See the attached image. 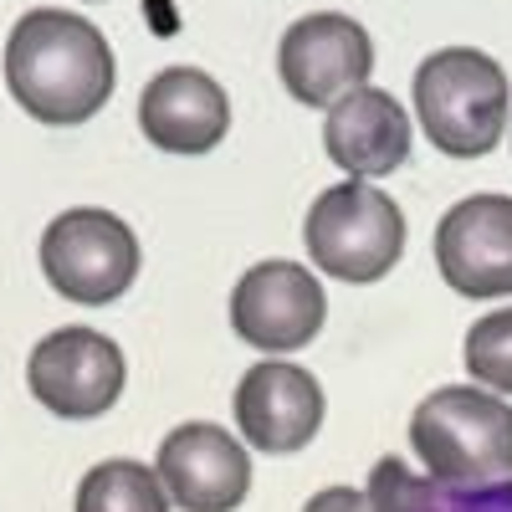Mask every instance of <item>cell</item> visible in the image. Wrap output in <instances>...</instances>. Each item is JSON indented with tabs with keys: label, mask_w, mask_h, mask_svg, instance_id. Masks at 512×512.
Segmentation results:
<instances>
[{
	"label": "cell",
	"mask_w": 512,
	"mask_h": 512,
	"mask_svg": "<svg viewBox=\"0 0 512 512\" xmlns=\"http://www.w3.org/2000/svg\"><path fill=\"white\" fill-rule=\"evenodd\" d=\"M0 72L21 113L47 128H77L98 118L118 88V62L103 26L62 6H36L6 31Z\"/></svg>",
	"instance_id": "obj_1"
},
{
	"label": "cell",
	"mask_w": 512,
	"mask_h": 512,
	"mask_svg": "<svg viewBox=\"0 0 512 512\" xmlns=\"http://www.w3.org/2000/svg\"><path fill=\"white\" fill-rule=\"evenodd\" d=\"M410 446L446 492L512 482V400L472 384H441L410 415Z\"/></svg>",
	"instance_id": "obj_2"
},
{
	"label": "cell",
	"mask_w": 512,
	"mask_h": 512,
	"mask_svg": "<svg viewBox=\"0 0 512 512\" xmlns=\"http://www.w3.org/2000/svg\"><path fill=\"white\" fill-rule=\"evenodd\" d=\"M415 118L441 154L482 159L502 144L512 88L502 62L477 47H441L415 67Z\"/></svg>",
	"instance_id": "obj_3"
},
{
	"label": "cell",
	"mask_w": 512,
	"mask_h": 512,
	"mask_svg": "<svg viewBox=\"0 0 512 512\" xmlns=\"http://www.w3.org/2000/svg\"><path fill=\"white\" fill-rule=\"evenodd\" d=\"M308 262L338 282H379L405 251V210L390 200V190L344 180L328 185L303 221Z\"/></svg>",
	"instance_id": "obj_4"
},
{
	"label": "cell",
	"mask_w": 512,
	"mask_h": 512,
	"mask_svg": "<svg viewBox=\"0 0 512 512\" xmlns=\"http://www.w3.org/2000/svg\"><path fill=\"white\" fill-rule=\"evenodd\" d=\"M41 277L77 308H108L139 277V236L103 205H72L41 231Z\"/></svg>",
	"instance_id": "obj_5"
},
{
	"label": "cell",
	"mask_w": 512,
	"mask_h": 512,
	"mask_svg": "<svg viewBox=\"0 0 512 512\" xmlns=\"http://www.w3.org/2000/svg\"><path fill=\"white\" fill-rule=\"evenodd\" d=\"M123 379H128L123 349L88 323H67L47 333L26 359V390L36 395L41 410H52L62 420L108 415L123 395Z\"/></svg>",
	"instance_id": "obj_6"
},
{
	"label": "cell",
	"mask_w": 512,
	"mask_h": 512,
	"mask_svg": "<svg viewBox=\"0 0 512 512\" xmlns=\"http://www.w3.org/2000/svg\"><path fill=\"white\" fill-rule=\"evenodd\" d=\"M277 72H282V88L303 108H328L369 82L374 41L344 11H313L282 31Z\"/></svg>",
	"instance_id": "obj_7"
},
{
	"label": "cell",
	"mask_w": 512,
	"mask_h": 512,
	"mask_svg": "<svg viewBox=\"0 0 512 512\" xmlns=\"http://www.w3.org/2000/svg\"><path fill=\"white\" fill-rule=\"evenodd\" d=\"M328 297L323 282L297 262H256L231 292V328L241 344L272 354L308 349L323 333Z\"/></svg>",
	"instance_id": "obj_8"
},
{
	"label": "cell",
	"mask_w": 512,
	"mask_h": 512,
	"mask_svg": "<svg viewBox=\"0 0 512 512\" xmlns=\"http://www.w3.org/2000/svg\"><path fill=\"white\" fill-rule=\"evenodd\" d=\"M436 267L451 292L512 297V195H466L436 226Z\"/></svg>",
	"instance_id": "obj_9"
},
{
	"label": "cell",
	"mask_w": 512,
	"mask_h": 512,
	"mask_svg": "<svg viewBox=\"0 0 512 512\" xmlns=\"http://www.w3.org/2000/svg\"><path fill=\"white\" fill-rule=\"evenodd\" d=\"M154 472L169 502L185 512H236L251 492V456L246 446L210 420L175 425L154 456Z\"/></svg>",
	"instance_id": "obj_10"
},
{
	"label": "cell",
	"mask_w": 512,
	"mask_h": 512,
	"mask_svg": "<svg viewBox=\"0 0 512 512\" xmlns=\"http://www.w3.org/2000/svg\"><path fill=\"white\" fill-rule=\"evenodd\" d=\"M323 384L292 359H262L236 384V431L267 456L303 451L323 425Z\"/></svg>",
	"instance_id": "obj_11"
},
{
	"label": "cell",
	"mask_w": 512,
	"mask_h": 512,
	"mask_svg": "<svg viewBox=\"0 0 512 512\" xmlns=\"http://www.w3.org/2000/svg\"><path fill=\"white\" fill-rule=\"evenodd\" d=\"M139 128L164 154H210L231 128V98L200 67H164L139 93Z\"/></svg>",
	"instance_id": "obj_12"
},
{
	"label": "cell",
	"mask_w": 512,
	"mask_h": 512,
	"mask_svg": "<svg viewBox=\"0 0 512 512\" xmlns=\"http://www.w3.org/2000/svg\"><path fill=\"white\" fill-rule=\"evenodd\" d=\"M323 149L349 180H384L410 159V113L384 88H354L323 113Z\"/></svg>",
	"instance_id": "obj_13"
},
{
	"label": "cell",
	"mask_w": 512,
	"mask_h": 512,
	"mask_svg": "<svg viewBox=\"0 0 512 512\" xmlns=\"http://www.w3.org/2000/svg\"><path fill=\"white\" fill-rule=\"evenodd\" d=\"M72 512H169V492L154 466L113 456L77 482Z\"/></svg>",
	"instance_id": "obj_14"
},
{
	"label": "cell",
	"mask_w": 512,
	"mask_h": 512,
	"mask_svg": "<svg viewBox=\"0 0 512 512\" xmlns=\"http://www.w3.org/2000/svg\"><path fill=\"white\" fill-rule=\"evenodd\" d=\"M466 369L482 390L492 395H512V308H492L487 318H477L466 328V349H461Z\"/></svg>",
	"instance_id": "obj_15"
},
{
	"label": "cell",
	"mask_w": 512,
	"mask_h": 512,
	"mask_svg": "<svg viewBox=\"0 0 512 512\" xmlns=\"http://www.w3.org/2000/svg\"><path fill=\"white\" fill-rule=\"evenodd\" d=\"M441 492L446 487H436L425 472H410L395 456H379L374 472H369V487H364L374 512H436Z\"/></svg>",
	"instance_id": "obj_16"
},
{
	"label": "cell",
	"mask_w": 512,
	"mask_h": 512,
	"mask_svg": "<svg viewBox=\"0 0 512 512\" xmlns=\"http://www.w3.org/2000/svg\"><path fill=\"white\" fill-rule=\"evenodd\" d=\"M436 512H512V482L477 487V492H441Z\"/></svg>",
	"instance_id": "obj_17"
},
{
	"label": "cell",
	"mask_w": 512,
	"mask_h": 512,
	"mask_svg": "<svg viewBox=\"0 0 512 512\" xmlns=\"http://www.w3.org/2000/svg\"><path fill=\"white\" fill-rule=\"evenodd\" d=\"M303 512H374V507H369V497L354 492V487H323V492L308 497Z\"/></svg>",
	"instance_id": "obj_18"
}]
</instances>
